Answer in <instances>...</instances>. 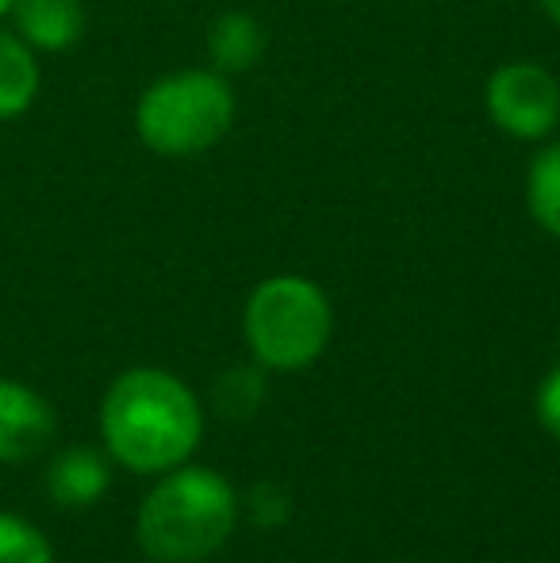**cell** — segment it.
<instances>
[{"label":"cell","instance_id":"6da1fadb","mask_svg":"<svg viewBox=\"0 0 560 563\" xmlns=\"http://www.w3.org/2000/svg\"><path fill=\"white\" fill-rule=\"evenodd\" d=\"M100 430L112 456L131 472H169L196 449L204 418L196 395L162 368H131L108 387Z\"/></svg>","mask_w":560,"mask_h":563},{"label":"cell","instance_id":"7a4b0ae2","mask_svg":"<svg viewBox=\"0 0 560 563\" xmlns=\"http://www.w3.org/2000/svg\"><path fill=\"white\" fill-rule=\"evenodd\" d=\"M239 521L231 483L211 467H180L165 475L139 510V549L154 563H196L223 549Z\"/></svg>","mask_w":560,"mask_h":563},{"label":"cell","instance_id":"3957f363","mask_svg":"<svg viewBox=\"0 0 560 563\" xmlns=\"http://www.w3.org/2000/svg\"><path fill=\"white\" fill-rule=\"evenodd\" d=\"M234 123V92L219 74L180 69L142 92L135 131L162 157H196L227 139Z\"/></svg>","mask_w":560,"mask_h":563},{"label":"cell","instance_id":"277c9868","mask_svg":"<svg viewBox=\"0 0 560 563\" xmlns=\"http://www.w3.org/2000/svg\"><path fill=\"white\" fill-rule=\"evenodd\" d=\"M246 345L257 364L277 372H299L322 356L334 330L330 303L304 276H273L257 284L242 314Z\"/></svg>","mask_w":560,"mask_h":563},{"label":"cell","instance_id":"5b68a950","mask_svg":"<svg viewBox=\"0 0 560 563\" xmlns=\"http://www.w3.org/2000/svg\"><path fill=\"white\" fill-rule=\"evenodd\" d=\"M487 115L510 139H546L560 123V81L538 62H510L487 81Z\"/></svg>","mask_w":560,"mask_h":563},{"label":"cell","instance_id":"8992f818","mask_svg":"<svg viewBox=\"0 0 560 563\" xmlns=\"http://www.w3.org/2000/svg\"><path fill=\"white\" fill-rule=\"evenodd\" d=\"M58 418L35 387L0 379V464H23L54 445Z\"/></svg>","mask_w":560,"mask_h":563},{"label":"cell","instance_id":"52a82bcc","mask_svg":"<svg viewBox=\"0 0 560 563\" xmlns=\"http://www.w3.org/2000/svg\"><path fill=\"white\" fill-rule=\"evenodd\" d=\"M15 35L31 51H69L85 35L81 0H12Z\"/></svg>","mask_w":560,"mask_h":563},{"label":"cell","instance_id":"ba28073f","mask_svg":"<svg viewBox=\"0 0 560 563\" xmlns=\"http://www.w3.org/2000/svg\"><path fill=\"white\" fill-rule=\"evenodd\" d=\"M112 483L105 456L89 445H69L46 467V495L51 503H58L62 510H85L92 506Z\"/></svg>","mask_w":560,"mask_h":563},{"label":"cell","instance_id":"9c48e42d","mask_svg":"<svg viewBox=\"0 0 560 563\" xmlns=\"http://www.w3.org/2000/svg\"><path fill=\"white\" fill-rule=\"evenodd\" d=\"M208 54L216 69L242 74L265 54V27L250 12H223L208 27Z\"/></svg>","mask_w":560,"mask_h":563},{"label":"cell","instance_id":"30bf717a","mask_svg":"<svg viewBox=\"0 0 560 563\" xmlns=\"http://www.w3.org/2000/svg\"><path fill=\"white\" fill-rule=\"evenodd\" d=\"M39 97V62L15 31H0V119L23 115Z\"/></svg>","mask_w":560,"mask_h":563},{"label":"cell","instance_id":"8fae6325","mask_svg":"<svg viewBox=\"0 0 560 563\" xmlns=\"http://www.w3.org/2000/svg\"><path fill=\"white\" fill-rule=\"evenodd\" d=\"M526 203H530L534 223L546 230V234L560 238V139L530 162Z\"/></svg>","mask_w":560,"mask_h":563},{"label":"cell","instance_id":"7c38bea8","mask_svg":"<svg viewBox=\"0 0 560 563\" xmlns=\"http://www.w3.org/2000/svg\"><path fill=\"white\" fill-rule=\"evenodd\" d=\"M262 402H265V376L257 368H231L227 376L216 379L219 415L234 418V422H246Z\"/></svg>","mask_w":560,"mask_h":563},{"label":"cell","instance_id":"4fadbf2b","mask_svg":"<svg viewBox=\"0 0 560 563\" xmlns=\"http://www.w3.org/2000/svg\"><path fill=\"white\" fill-rule=\"evenodd\" d=\"M0 563H54L51 541L31 521L0 514Z\"/></svg>","mask_w":560,"mask_h":563},{"label":"cell","instance_id":"5bb4252c","mask_svg":"<svg viewBox=\"0 0 560 563\" xmlns=\"http://www.w3.org/2000/svg\"><path fill=\"white\" fill-rule=\"evenodd\" d=\"M288 514H292V498L284 495L277 483H257V487L250 490V518H254L257 526L277 529L288 521Z\"/></svg>","mask_w":560,"mask_h":563},{"label":"cell","instance_id":"9a60e30c","mask_svg":"<svg viewBox=\"0 0 560 563\" xmlns=\"http://www.w3.org/2000/svg\"><path fill=\"white\" fill-rule=\"evenodd\" d=\"M538 418L553 438H560V368L549 372L538 387Z\"/></svg>","mask_w":560,"mask_h":563},{"label":"cell","instance_id":"2e32d148","mask_svg":"<svg viewBox=\"0 0 560 563\" xmlns=\"http://www.w3.org/2000/svg\"><path fill=\"white\" fill-rule=\"evenodd\" d=\"M541 8H546V15L560 27V0H541Z\"/></svg>","mask_w":560,"mask_h":563},{"label":"cell","instance_id":"e0dca14e","mask_svg":"<svg viewBox=\"0 0 560 563\" xmlns=\"http://www.w3.org/2000/svg\"><path fill=\"white\" fill-rule=\"evenodd\" d=\"M12 12V0H0V15H8Z\"/></svg>","mask_w":560,"mask_h":563},{"label":"cell","instance_id":"ac0fdd59","mask_svg":"<svg viewBox=\"0 0 560 563\" xmlns=\"http://www.w3.org/2000/svg\"><path fill=\"white\" fill-rule=\"evenodd\" d=\"M557 81H560V77H557Z\"/></svg>","mask_w":560,"mask_h":563}]
</instances>
